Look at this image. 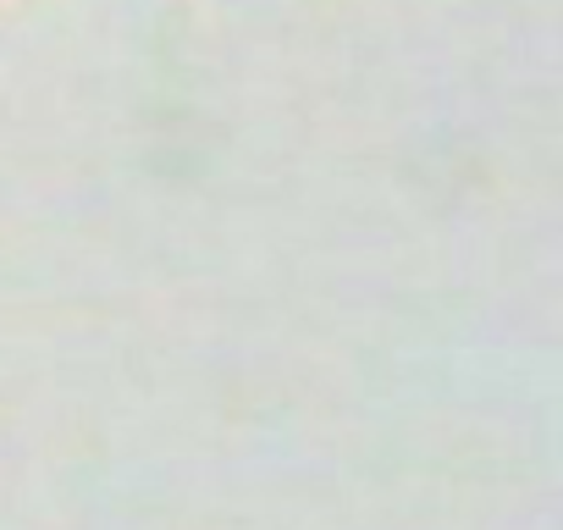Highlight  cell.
<instances>
[]
</instances>
